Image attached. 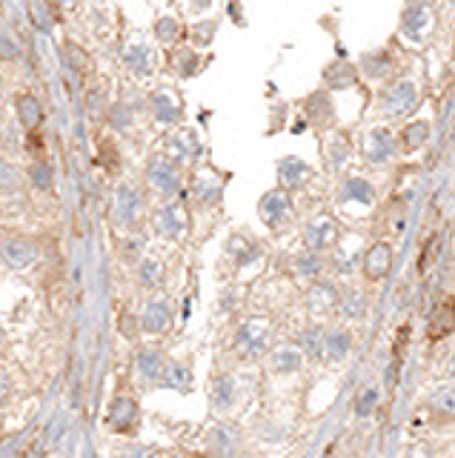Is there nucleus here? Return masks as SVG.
<instances>
[{"instance_id":"obj_1","label":"nucleus","mask_w":455,"mask_h":458,"mask_svg":"<svg viewBox=\"0 0 455 458\" xmlns=\"http://www.w3.org/2000/svg\"><path fill=\"white\" fill-rule=\"evenodd\" d=\"M416 103H418V89L409 77H401V80L390 83V87L378 95V106H381V112L387 117H404V115H409L412 109H416Z\"/></svg>"},{"instance_id":"obj_2","label":"nucleus","mask_w":455,"mask_h":458,"mask_svg":"<svg viewBox=\"0 0 455 458\" xmlns=\"http://www.w3.org/2000/svg\"><path fill=\"white\" fill-rule=\"evenodd\" d=\"M269 347V321L250 318L235 336V350L241 358H258Z\"/></svg>"},{"instance_id":"obj_3","label":"nucleus","mask_w":455,"mask_h":458,"mask_svg":"<svg viewBox=\"0 0 455 458\" xmlns=\"http://www.w3.org/2000/svg\"><path fill=\"white\" fill-rule=\"evenodd\" d=\"M149 186L160 195H175L181 189V170L172 158H152L146 166Z\"/></svg>"},{"instance_id":"obj_4","label":"nucleus","mask_w":455,"mask_h":458,"mask_svg":"<svg viewBox=\"0 0 455 458\" xmlns=\"http://www.w3.org/2000/svg\"><path fill=\"white\" fill-rule=\"evenodd\" d=\"M432 29V4L430 0H409L401 15V32L412 40H421Z\"/></svg>"},{"instance_id":"obj_5","label":"nucleus","mask_w":455,"mask_h":458,"mask_svg":"<svg viewBox=\"0 0 455 458\" xmlns=\"http://www.w3.org/2000/svg\"><path fill=\"white\" fill-rule=\"evenodd\" d=\"M258 215L269 229H278L289 215H293V198H289V189H272L261 198L258 203Z\"/></svg>"},{"instance_id":"obj_6","label":"nucleus","mask_w":455,"mask_h":458,"mask_svg":"<svg viewBox=\"0 0 455 458\" xmlns=\"http://www.w3.org/2000/svg\"><path fill=\"white\" fill-rule=\"evenodd\" d=\"M141 192L135 186H117L115 192V203H112V221L115 227H132L141 215Z\"/></svg>"},{"instance_id":"obj_7","label":"nucleus","mask_w":455,"mask_h":458,"mask_svg":"<svg viewBox=\"0 0 455 458\" xmlns=\"http://www.w3.org/2000/svg\"><path fill=\"white\" fill-rule=\"evenodd\" d=\"M175 321V312H172V301L169 298H152L146 307H143V315H141V329L152 332V336H160L167 332Z\"/></svg>"},{"instance_id":"obj_8","label":"nucleus","mask_w":455,"mask_h":458,"mask_svg":"<svg viewBox=\"0 0 455 458\" xmlns=\"http://www.w3.org/2000/svg\"><path fill=\"white\" fill-rule=\"evenodd\" d=\"M455 332V298H444L432 307L430 318H427V338L430 341H441Z\"/></svg>"},{"instance_id":"obj_9","label":"nucleus","mask_w":455,"mask_h":458,"mask_svg":"<svg viewBox=\"0 0 455 458\" xmlns=\"http://www.w3.org/2000/svg\"><path fill=\"white\" fill-rule=\"evenodd\" d=\"M338 304H341V289H338V284H333V281H315L312 289L307 293V307H309V312H315V315L333 312Z\"/></svg>"},{"instance_id":"obj_10","label":"nucleus","mask_w":455,"mask_h":458,"mask_svg":"<svg viewBox=\"0 0 455 458\" xmlns=\"http://www.w3.org/2000/svg\"><path fill=\"white\" fill-rule=\"evenodd\" d=\"M392 272V249L390 243H372L364 255V278L366 281H384Z\"/></svg>"},{"instance_id":"obj_11","label":"nucleus","mask_w":455,"mask_h":458,"mask_svg":"<svg viewBox=\"0 0 455 458\" xmlns=\"http://www.w3.org/2000/svg\"><path fill=\"white\" fill-rule=\"evenodd\" d=\"M335 241H338V224H335L333 218H326V215L315 218V221L307 224V229H304V243H307L309 249H315V253H321V249H329Z\"/></svg>"},{"instance_id":"obj_12","label":"nucleus","mask_w":455,"mask_h":458,"mask_svg":"<svg viewBox=\"0 0 455 458\" xmlns=\"http://www.w3.org/2000/svg\"><path fill=\"white\" fill-rule=\"evenodd\" d=\"M149 106H152L155 120H160V123H178L184 117V103H181V98L172 89H158V92H152Z\"/></svg>"},{"instance_id":"obj_13","label":"nucleus","mask_w":455,"mask_h":458,"mask_svg":"<svg viewBox=\"0 0 455 458\" xmlns=\"http://www.w3.org/2000/svg\"><path fill=\"white\" fill-rule=\"evenodd\" d=\"M0 258H4L12 269H26V267H32L37 261V246L29 243V241H20V238L4 241L0 243Z\"/></svg>"},{"instance_id":"obj_14","label":"nucleus","mask_w":455,"mask_h":458,"mask_svg":"<svg viewBox=\"0 0 455 458\" xmlns=\"http://www.w3.org/2000/svg\"><path fill=\"white\" fill-rule=\"evenodd\" d=\"M135 369H138L141 384H146V387L160 384V376H163V369H167V358H163L158 350L143 347L138 352V358H135Z\"/></svg>"},{"instance_id":"obj_15","label":"nucleus","mask_w":455,"mask_h":458,"mask_svg":"<svg viewBox=\"0 0 455 458\" xmlns=\"http://www.w3.org/2000/svg\"><path fill=\"white\" fill-rule=\"evenodd\" d=\"M152 227H155V232L163 235V238H181V232H184L181 206H175V203L158 206L155 215H152Z\"/></svg>"},{"instance_id":"obj_16","label":"nucleus","mask_w":455,"mask_h":458,"mask_svg":"<svg viewBox=\"0 0 455 458\" xmlns=\"http://www.w3.org/2000/svg\"><path fill=\"white\" fill-rule=\"evenodd\" d=\"M278 178L283 189H301L312 178V166L304 163L301 158H283L278 163Z\"/></svg>"},{"instance_id":"obj_17","label":"nucleus","mask_w":455,"mask_h":458,"mask_svg":"<svg viewBox=\"0 0 455 458\" xmlns=\"http://www.w3.org/2000/svg\"><path fill=\"white\" fill-rule=\"evenodd\" d=\"M395 155V141H392V135L387 132V129H372L369 135H366V160L372 163V166H381V163H387L390 158Z\"/></svg>"},{"instance_id":"obj_18","label":"nucleus","mask_w":455,"mask_h":458,"mask_svg":"<svg viewBox=\"0 0 455 458\" xmlns=\"http://www.w3.org/2000/svg\"><path fill=\"white\" fill-rule=\"evenodd\" d=\"M135 424H138V404L132 398H117L109 407V427L115 433H132Z\"/></svg>"},{"instance_id":"obj_19","label":"nucleus","mask_w":455,"mask_h":458,"mask_svg":"<svg viewBox=\"0 0 455 458\" xmlns=\"http://www.w3.org/2000/svg\"><path fill=\"white\" fill-rule=\"evenodd\" d=\"M358 66H352V63H347V61H335V63H329L326 69H323V83L329 89H335V92H341V89H350V87H355L358 83Z\"/></svg>"},{"instance_id":"obj_20","label":"nucleus","mask_w":455,"mask_h":458,"mask_svg":"<svg viewBox=\"0 0 455 458\" xmlns=\"http://www.w3.org/2000/svg\"><path fill=\"white\" fill-rule=\"evenodd\" d=\"M169 152H172V158L175 160H181V163H195L200 155H203V146H200V141H198V135L195 132H178L175 138H169Z\"/></svg>"},{"instance_id":"obj_21","label":"nucleus","mask_w":455,"mask_h":458,"mask_svg":"<svg viewBox=\"0 0 455 458\" xmlns=\"http://www.w3.org/2000/svg\"><path fill=\"white\" fill-rule=\"evenodd\" d=\"M395 69V58L390 55V49H376V52H366L361 58V72L372 80H381Z\"/></svg>"},{"instance_id":"obj_22","label":"nucleus","mask_w":455,"mask_h":458,"mask_svg":"<svg viewBox=\"0 0 455 458\" xmlns=\"http://www.w3.org/2000/svg\"><path fill=\"white\" fill-rule=\"evenodd\" d=\"M304 109H307V117L315 123V127H326V123L335 117L333 98H329L326 92H312V95L304 101Z\"/></svg>"},{"instance_id":"obj_23","label":"nucleus","mask_w":455,"mask_h":458,"mask_svg":"<svg viewBox=\"0 0 455 458\" xmlns=\"http://www.w3.org/2000/svg\"><path fill=\"white\" fill-rule=\"evenodd\" d=\"M350 350H352V336L344 326L323 332V355L329 361H344L350 355Z\"/></svg>"},{"instance_id":"obj_24","label":"nucleus","mask_w":455,"mask_h":458,"mask_svg":"<svg viewBox=\"0 0 455 458\" xmlns=\"http://www.w3.org/2000/svg\"><path fill=\"white\" fill-rule=\"evenodd\" d=\"M127 69L132 72V75H138V77H146V75H152L155 72V52H152V46H146V44H135V46H129L127 49Z\"/></svg>"},{"instance_id":"obj_25","label":"nucleus","mask_w":455,"mask_h":458,"mask_svg":"<svg viewBox=\"0 0 455 458\" xmlns=\"http://www.w3.org/2000/svg\"><path fill=\"white\" fill-rule=\"evenodd\" d=\"M192 192H195V198L203 203V206H212V203H218L221 201V192H224V184L215 178V175H198L195 178V184H192Z\"/></svg>"},{"instance_id":"obj_26","label":"nucleus","mask_w":455,"mask_h":458,"mask_svg":"<svg viewBox=\"0 0 455 458\" xmlns=\"http://www.w3.org/2000/svg\"><path fill=\"white\" fill-rule=\"evenodd\" d=\"M160 387H169L175 393H186L192 387V372L184 364L167 361V369H163V376H160Z\"/></svg>"},{"instance_id":"obj_27","label":"nucleus","mask_w":455,"mask_h":458,"mask_svg":"<svg viewBox=\"0 0 455 458\" xmlns=\"http://www.w3.org/2000/svg\"><path fill=\"white\" fill-rule=\"evenodd\" d=\"M427 138H430V123L427 120H412L401 132V149L404 152H416V149L424 146Z\"/></svg>"},{"instance_id":"obj_28","label":"nucleus","mask_w":455,"mask_h":458,"mask_svg":"<svg viewBox=\"0 0 455 458\" xmlns=\"http://www.w3.org/2000/svg\"><path fill=\"white\" fill-rule=\"evenodd\" d=\"M301 364H304V355H301L298 347L283 344V347H278V350L272 352V369H275V372H298Z\"/></svg>"},{"instance_id":"obj_29","label":"nucleus","mask_w":455,"mask_h":458,"mask_svg":"<svg viewBox=\"0 0 455 458\" xmlns=\"http://www.w3.org/2000/svg\"><path fill=\"white\" fill-rule=\"evenodd\" d=\"M238 398V384L232 376H218L215 384H212V404L218 409H229Z\"/></svg>"},{"instance_id":"obj_30","label":"nucleus","mask_w":455,"mask_h":458,"mask_svg":"<svg viewBox=\"0 0 455 458\" xmlns=\"http://www.w3.org/2000/svg\"><path fill=\"white\" fill-rule=\"evenodd\" d=\"M18 117L26 129H34L40 120H44V106L34 95H20L18 98Z\"/></svg>"},{"instance_id":"obj_31","label":"nucleus","mask_w":455,"mask_h":458,"mask_svg":"<svg viewBox=\"0 0 455 458\" xmlns=\"http://www.w3.org/2000/svg\"><path fill=\"white\" fill-rule=\"evenodd\" d=\"M341 198H344V201H358V203L369 206L372 198H376V192H372L369 181H364V178H350V181L344 184V189H341Z\"/></svg>"},{"instance_id":"obj_32","label":"nucleus","mask_w":455,"mask_h":458,"mask_svg":"<svg viewBox=\"0 0 455 458\" xmlns=\"http://www.w3.org/2000/svg\"><path fill=\"white\" fill-rule=\"evenodd\" d=\"M427 407L435 412V415H455V387H441L435 390L430 398H427Z\"/></svg>"},{"instance_id":"obj_33","label":"nucleus","mask_w":455,"mask_h":458,"mask_svg":"<svg viewBox=\"0 0 455 458\" xmlns=\"http://www.w3.org/2000/svg\"><path fill=\"white\" fill-rule=\"evenodd\" d=\"M350 152H352V144L344 135L329 138V144H326V160H329V166H333V170H341V166L347 163V158H350Z\"/></svg>"},{"instance_id":"obj_34","label":"nucleus","mask_w":455,"mask_h":458,"mask_svg":"<svg viewBox=\"0 0 455 458\" xmlns=\"http://www.w3.org/2000/svg\"><path fill=\"white\" fill-rule=\"evenodd\" d=\"M298 344L304 347V352H307L309 358L323 355V329H321V326H309V329H304V332H301V338H298Z\"/></svg>"},{"instance_id":"obj_35","label":"nucleus","mask_w":455,"mask_h":458,"mask_svg":"<svg viewBox=\"0 0 455 458\" xmlns=\"http://www.w3.org/2000/svg\"><path fill=\"white\" fill-rule=\"evenodd\" d=\"M29 178L37 189H52L55 184V172H52V163H44V160H37L29 166Z\"/></svg>"},{"instance_id":"obj_36","label":"nucleus","mask_w":455,"mask_h":458,"mask_svg":"<svg viewBox=\"0 0 455 458\" xmlns=\"http://www.w3.org/2000/svg\"><path fill=\"white\" fill-rule=\"evenodd\" d=\"M141 284H143L146 289H158V286L163 284V267H160V261L146 258V261L141 264Z\"/></svg>"},{"instance_id":"obj_37","label":"nucleus","mask_w":455,"mask_h":458,"mask_svg":"<svg viewBox=\"0 0 455 458\" xmlns=\"http://www.w3.org/2000/svg\"><path fill=\"white\" fill-rule=\"evenodd\" d=\"M295 272L301 278H318L321 275V255H315V249L295 258Z\"/></svg>"},{"instance_id":"obj_38","label":"nucleus","mask_w":455,"mask_h":458,"mask_svg":"<svg viewBox=\"0 0 455 458\" xmlns=\"http://www.w3.org/2000/svg\"><path fill=\"white\" fill-rule=\"evenodd\" d=\"M155 34H158L160 44H175V40L181 37V23L175 18H160L155 23Z\"/></svg>"},{"instance_id":"obj_39","label":"nucleus","mask_w":455,"mask_h":458,"mask_svg":"<svg viewBox=\"0 0 455 458\" xmlns=\"http://www.w3.org/2000/svg\"><path fill=\"white\" fill-rule=\"evenodd\" d=\"M341 307V312L350 318V321H355V318H364V312H366V301H364V295L361 293H347V298L338 304Z\"/></svg>"},{"instance_id":"obj_40","label":"nucleus","mask_w":455,"mask_h":458,"mask_svg":"<svg viewBox=\"0 0 455 458\" xmlns=\"http://www.w3.org/2000/svg\"><path fill=\"white\" fill-rule=\"evenodd\" d=\"M198 66H200V61H198V55H195L192 49L175 52V72H178L181 77H192V75L198 72Z\"/></svg>"},{"instance_id":"obj_41","label":"nucleus","mask_w":455,"mask_h":458,"mask_svg":"<svg viewBox=\"0 0 455 458\" xmlns=\"http://www.w3.org/2000/svg\"><path fill=\"white\" fill-rule=\"evenodd\" d=\"M66 427H69V419H66V412H58L55 419L49 421L46 433H44V444H58V441H63V435H66Z\"/></svg>"},{"instance_id":"obj_42","label":"nucleus","mask_w":455,"mask_h":458,"mask_svg":"<svg viewBox=\"0 0 455 458\" xmlns=\"http://www.w3.org/2000/svg\"><path fill=\"white\" fill-rule=\"evenodd\" d=\"M109 123L117 129V132H129V127H132V112H129V106H112L109 109Z\"/></svg>"},{"instance_id":"obj_43","label":"nucleus","mask_w":455,"mask_h":458,"mask_svg":"<svg viewBox=\"0 0 455 458\" xmlns=\"http://www.w3.org/2000/svg\"><path fill=\"white\" fill-rule=\"evenodd\" d=\"M215 32H218V23H215V20H203V23H198V26L192 29V40H195L198 46H210L212 37H215Z\"/></svg>"},{"instance_id":"obj_44","label":"nucleus","mask_w":455,"mask_h":458,"mask_svg":"<svg viewBox=\"0 0 455 458\" xmlns=\"http://www.w3.org/2000/svg\"><path fill=\"white\" fill-rule=\"evenodd\" d=\"M29 12H32V20L37 23V29H44V32L52 29V15H46L44 0H29Z\"/></svg>"},{"instance_id":"obj_45","label":"nucleus","mask_w":455,"mask_h":458,"mask_svg":"<svg viewBox=\"0 0 455 458\" xmlns=\"http://www.w3.org/2000/svg\"><path fill=\"white\" fill-rule=\"evenodd\" d=\"M376 404H378V390H364L355 401V415L358 419H366V415L376 409Z\"/></svg>"},{"instance_id":"obj_46","label":"nucleus","mask_w":455,"mask_h":458,"mask_svg":"<svg viewBox=\"0 0 455 458\" xmlns=\"http://www.w3.org/2000/svg\"><path fill=\"white\" fill-rule=\"evenodd\" d=\"M0 58H6V61H15V58H20V46L15 44V37L0 26Z\"/></svg>"},{"instance_id":"obj_47","label":"nucleus","mask_w":455,"mask_h":458,"mask_svg":"<svg viewBox=\"0 0 455 458\" xmlns=\"http://www.w3.org/2000/svg\"><path fill=\"white\" fill-rule=\"evenodd\" d=\"M66 63H69V69H75V72H84V69L89 66V61H86L84 49L75 46V44H69V46H66Z\"/></svg>"},{"instance_id":"obj_48","label":"nucleus","mask_w":455,"mask_h":458,"mask_svg":"<svg viewBox=\"0 0 455 458\" xmlns=\"http://www.w3.org/2000/svg\"><path fill=\"white\" fill-rule=\"evenodd\" d=\"M435 249H438V235H432L430 238V246H424V253H421V269H427L435 261Z\"/></svg>"},{"instance_id":"obj_49","label":"nucleus","mask_w":455,"mask_h":458,"mask_svg":"<svg viewBox=\"0 0 455 458\" xmlns=\"http://www.w3.org/2000/svg\"><path fill=\"white\" fill-rule=\"evenodd\" d=\"M0 186H18V172L6 163H0Z\"/></svg>"},{"instance_id":"obj_50","label":"nucleus","mask_w":455,"mask_h":458,"mask_svg":"<svg viewBox=\"0 0 455 458\" xmlns=\"http://www.w3.org/2000/svg\"><path fill=\"white\" fill-rule=\"evenodd\" d=\"M123 249H127V255H129V258H135V255H141L143 241H127V243H123Z\"/></svg>"},{"instance_id":"obj_51","label":"nucleus","mask_w":455,"mask_h":458,"mask_svg":"<svg viewBox=\"0 0 455 458\" xmlns=\"http://www.w3.org/2000/svg\"><path fill=\"white\" fill-rule=\"evenodd\" d=\"M6 393H9V372L0 367V401L6 398Z\"/></svg>"},{"instance_id":"obj_52","label":"nucleus","mask_w":455,"mask_h":458,"mask_svg":"<svg viewBox=\"0 0 455 458\" xmlns=\"http://www.w3.org/2000/svg\"><path fill=\"white\" fill-rule=\"evenodd\" d=\"M120 321H123V332H127V336L132 338V336H135V326H132V318H129V315H123Z\"/></svg>"},{"instance_id":"obj_53","label":"nucleus","mask_w":455,"mask_h":458,"mask_svg":"<svg viewBox=\"0 0 455 458\" xmlns=\"http://www.w3.org/2000/svg\"><path fill=\"white\" fill-rule=\"evenodd\" d=\"M210 6H212V0H192V9H198V12L210 9Z\"/></svg>"},{"instance_id":"obj_54","label":"nucleus","mask_w":455,"mask_h":458,"mask_svg":"<svg viewBox=\"0 0 455 458\" xmlns=\"http://www.w3.org/2000/svg\"><path fill=\"white\" fill-rule=\"evenodd\" d=\"M58 4H63V6H77L80 0H58Z\"/></svg>"},{"instance_id":"obj_55","label":"nucleus","mask_w":455,"mask_h":458,"mask_svg":"<svg viewBox=\"0 0 455 458\" xmlns=\"http://www.w3.org/2000/svg\"><path fill=\"white\" fill-rule=\"evenodd\" d=\"M4 347H6V332L0 329V350H4Z\"/></svg>"},{"instance_id":"obj_56","label":"nucleus","mask_w":455,"mask_h":458,"mask_svg":"<svg viewBox=\"0 0 455 458\" xmlns=\"http://www.w3.org/2000/svg\"><path fill=\"white\" fill-rule=\"evenodd\" d=\"M449 372L455 376V352H452V358H449Z\"/></svg>"}]
</instances>
